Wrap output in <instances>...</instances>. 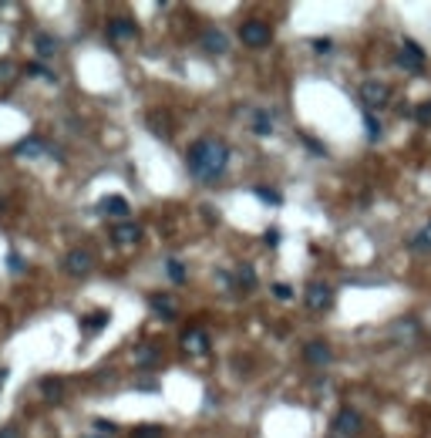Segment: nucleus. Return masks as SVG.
<instances>
[{"label": "nucleus", "instance_id": "32", "mask_svg": "<svg viewBox=\"0 0 431 438\" xmlns=\"http://www.w3.org/2000/svg\"><path fill=\"white\" fill-rule=\"evenodd\" d=\"M0 438H21L17 425H3V428H0Z\"/></svg>", "mask_w": 431, "mask_h": 438}, {"label": "nucleus", "instance_id": "17", "mask_svg": "<svg viewBox=\"0 0 431 438\" xmlns=\"http://www.w3.org/2000/svg\"><path fill=\"white\" fill-rule=\"evenodd\" d=\"M34 47H38V58H54L58 40L51 38V34H38V38H34Z\"/></svg>", "mask_w": 431, "mask_h": 438}, {"label": "nucleus", "instance_id": "3", "mask_svg": "<svg viewBox=\"0 0 431 438\" xmlns=\"http://www.w3.org/2000/svg\"><path fill=\"white\" fill-rule=\"evenodd\" d=\"M304 304H307V311H314V314L330 311V304H334V287H330V283H320V280H314V283L307 287V293H304Z\"/></svg>", "mask_w": 431, "mask_h": 438}, {"label": "nucleus", "instance_id": "5", "mask_svg": "<svg viewBox=\"0 0 431 438\" xmlns=\"http://www.w3.org/2000/svg\"><path fill=\"white\" fill-rule=\"evenodd\" d=\"M91 270H95V256L88 250H71L64 256V273L68 277H88Z\"/></svg>", "mask_w": 431, "mask_h": 438}, {"label": "nucleus", "instance_id": "20", "mask_svg": "<svg viewBox=\"0 0 431 438\" xmlns=\"http://www.w3.org/2000/svg\"><path fill=\"white\" fill-rule=\"evenodd\" d=\"M165 270H169V277L175 280V283H186V267H182V260H169Z\"/></svg>", "mask_w": 431, "mask_h": 438}, {"label": "nucleus", "instance_id": "9", "mask_svg": "<svg viewBox=\"0 0 431 438\" xmlns=\"http://www.w3.org/2000/svg\"><path fill=\"white\" fill-rule=\"evenodd\" d=\"M149 307H152V314L162 320H175L179 317V304H175V297H169V293H156V297H149Z\"/></svg>", "mask_w": 431, "mask_h": 438}, {"label": "nucleus", "instance_id": "4", "mask_svg": "<svg viewBox=\"0 0 431 438\" xmlns=\"http://www.w3.org/2000/svg\"><path fill=\"white\" fill-rule=\"evenodd\" d=\"M391 101V88L384 81H364L360 84V105L371 112V108H384Z\"/></svg>", "mask_w": 431, "mask_h": 438}, {"label": "nucleus", "instance_id": "25", "mask_svg": "<svg viewBox=\"0 0 431 438\" xmlns=\"http://www.w3.org/2000/svg\"><path fill=\"white\" fill-rule=\"evenodd\" d=\"M253 193H256V199H263V202H273V206H280V193H273V189H263V186H256Z\"/></svg>", "mask_w": 431, "mask_h": 438}, {"label": "nucleus", "instance_id": "2", "mask_svg": "<svg viewBox=\"0 0 431 438\" xmlns=\"http://www.w3.org/2000/svg\"><path fill=\"white\" fill-rule=\"evenodd\" d=\"M239 40H243L246 47H270L273 27H270L267 21H260V17H249V21L239 27Z\"/></svg>", "mask_w": 431, "mask_h": 438}, {"label": "nucleus", "instance_id": "30", "mask_svg": "<svg viewBox=\"0 0 431 438\" xmlns=\"http://www.w3.org/2000/svg\"><path fill=\"white\" fill-rule=\"evenodd\" d=\"M95 428H98L101 435H105V432H108V435H115V432H118L115 422H108V418H95Z\"/></svg>", "mask_w": 431, "mask_h": 438}, {"label": "nucleus", "instance_id": "19", "mask_svg": "<svg viewBox=\"0 0 431 438\" xmlns=\"http://www.w3.org/2000/svg\"><path fill=\"white\" fill-rule=\"evenodd\" d=\"M105 324H108V314H105V311H98V314H91L88 320H81V327H84V330H101Z\"/></svg>", "mask_w": 431, "mask_h": 438}, {"label": "nucleus", "instance_id": "24", "mask_svg": "<svg viewBox=\"0 0 431 438\" xmlns=\"http://www.w3.org/2000/svg\"><path fill=\"white\" fill-rule=\"evenodd\" d=\"M40 391H44L47 398H58V395H61V381H58V378H44V381H40Z\"/></svg>", "mask_w": 431, "mask_h": 438}, {"label": "nucleus", "instance_id": "28", "mask_svg": "<svg viewBox=\"0 0 431 438\" xmlns=\"http://www.w3.org/2000/svg\"><path fill=\"white\" fill-rule=\"evenodd\" d=\"M364 125H367V135H371V138H378V135H381V125H378V119H374L371 112L364 115Z\"/></svg>", "mask_w": 431, "mask_h": 438}, {"label": "nucleus", "instance_id": "35", "mask_svg": "<svg viewBox=\"0 0 431 438\" xmlns=\"http://www.w3.org/2000/svg\"><path fill=\"white\" fill-rule=\"evenodd\" d=\"M7 374H10V371H7V367H0V388H3V381H7Z\"/></svg>", "mask_w": 431, "mask_h": 438}, {"label": "nucleus", "instance_id": "6", "mask_svg": "<svg viewBox=\"0 0 431 438\" xmlns=\"http://www.w3.org/2000/svg\"><path fill=\"white\" fill-rule=\"evenodd\" d=\"M182 348H186V354H193V358H206L209 348H212V341H209V334H206L202 327H189V330L182 334Z\"/></svg>", "mask_w": 431, "mask_h": 438}, {"label": "nucleus", "instance_id": "27", "mask_svg": "<svg viewBox=\"0 0 431 438\" xmlns=\"http://www.w3.org/2000/svg\"><path fill=\"white\" fill-rule=\"evenodd\" d=\"M270 290H273V297H276V300H293V290H290L286 283H273Z\"/></svg>", "mask_w": 431, "mask_h": 438}, {"label": "nucleus", "instance_id": "15", "mask_svg": "<svg viewBox=\"0 0 431 438\" xmlns=\"http://www.w3.org/2000/svg\"><path fill=\"white\" fill-rule=\"evenodd\" d=\"M14 152L24 156V159H40V156H47V145H44L40 138H27V142H21Z\"/></svg>", "mask_w": 431, "mask_h": 438}, {"label": "nucleus", "instance_id": "13", "mask_svg": "<svg viewBox=\"0 0 431 438\" xmlns=\"http://www.w3.org/2000/svg\"><path fill=\"white\" fill-rule=\"evenodd\" d=\"M202 47H206L209 54H226V51H230V40H226L223 31H206V34H202Z\"/></svg>", "mask_w": 431, "mask_h": 438}, {"label": "nucleus", "instance_id": "8", "mask_svg": "<svg viewBox=\"0 0 431 438\" xmlns=\"http://www.w3.org/2000/svg\"><path fill=\"white\" fill-rule=\"evenodd\" d=\"M397 64H401L404 71H421V68H425V51H421V44L404 40L401 51H397Z\"/></svg>", "mask_w": 431, "mask_h": 438}, {"label": "nucleus", "instance_id": "10", "mask_svg": "<svg viewBox=\"0 0 431 438\" xmlns=\"http://www.w3.org/2000/svg\"><path fill=\"white\" fill-rule=\"evenodd\" d=\"M108 38L112 40H135L138 38V27H135V21H128V17H115V21H108Z\"/></svg>", "mask_w": 431, "mask_h": 438}, {"label": "nucleus", "instance_id": "29", "mask_svg": "<svg viewBox=\"0 0 431 438\" xmlns=\"http://www.w3.org/2000/svg\"><path fill=\"white\" fill-rule=\"evenodd\" d=\"M415 119L421 121V125H431V101H425V105H418V112H415Z\"/></svg>", "mask_w": 431, "mask_h": 438}, {"label": "nucleus", "instance_id": "1", "mask_svg": "<svg viewBox=\"0 0 431 438\" xmlns=\"http://www.w3.org/2000/svg\"><path fill=\"white\" fill-rule=\"evenodd\" d=\"M186 165H189V172L199 182H216L226 172V165H230V145L223 138H212V135L196 138L189 145V152H186Z\"/></svg>", "mask_w": 431, "mask_h": 438}, {"label": "nucleus", "instance_id": "31", "mask_svg": "<svg viewBox=\"0 0 431 438\" xmlns=\"http://www.w3.org/2000/svg\"><path fill=\"white\" fill-rule=\"evenodd\" d=\"M7 267H10V273H24V263H21V256H17V253H10V256H7Z\"/></svg>", "mask_w": 431, "mask_h": 438}, {"label": "nucleus", "instance_id": "33", "mask_svg": "<svg viewBox=\"0 0 431 438\" xmlns=\"http://www.w3.org/2000/svg\"><path fill=\"white\" fill-rule=\"evenodd\" d=\"M314 51H317V54H327V51H330V40H327V38L314 40Z\"/></svg>", "mask_w": 431, "mask_h": 438}, {"label": "nucleus", "instance_id": "16", "mask_svg": "<svg viewBox=\"0 0 431 438\" xmlns=\"http://www.w3.org/2000/svg\"><path fill=\"white\" fill-rule=\"evenodd\" d=\"M158 361V351L152 348V344H138L135 348V364H142V367H152Z\"/></svg>", "mask_w": 431, "mask_h": 438}, {"label": "nucleus", "instance_id": "7", "mask_svg": "<svg viewBox=\"0 0 431 438\" xmlns=\"http://www.w3.org/2000/svg\"><path fill=\"white\" fill-rule=\"evenodd\" d=\"M360 425H364V418L354 411V408H344V411H337V418H334V435L337 438H354L360 432Z\"/></svg>", "mask_w": 431, "mask_h": 438}, {"label": "nucleus", "instance_id": "12", "mask_svg": "<svg viewBox=\"0 0 431 438\" xmlns=\"http://www.w3.org/2000/svg\"><path fill=\"white\" fill-rule=\"evenodd\" d=\"M98 212H105V216H128V199L125 196H105V199L98 202Z\"/></svg>", "mask_w": 431, "mask_h": 438}, {"label": "nucleus", "instance_id": "11", "mask_svg": "<svg viewBox=\"0 0 431 438\" xmlns=\"http://www.w3.org/2000/svg\"><path fill=\"white\" fill-rule=\"evenodd\" d=\"M112 236H115L118 246H135V243L142 239V226H138V223H121V226L112 230Z\"/></svg>", "mask_w": 431, "mask_h": 438}, {"label": "nucleus", "instance_id": "14", "mask_svg": "<svg viewBox=\"0 0 431 438\" xmlns=\"http://www.w3.org/2000/svg\"><path fill=\"white\" fill-rule=\"evenodd\" d=\"M304 358L310 361V364H327V361H330V344H327V341H310V344L304 348Z\"/></svg>", "mask_w": 431, "mask_h": 438}, {"label": "nucleus", "instance_id": "23", "mask_svg": "<svg viewBox=\"0 0 431 438\" xmlns=\"http://www.w3.org/2000/svg\"><path fill=\"white\" fill-rule=\"evenodd\" d=\"M162 435H165L162 425H142V428H135V435L132 438H162Z\"/></svg>", "mask_w": 431, "mask_h": 438}, {"label": "nucleus", "instance_id": "21", "mask_svg": "<svg viewBox=\"0 0 431 438\" xmlns=\"http://www.w3.org/2000/svg\"><path fill=\"white\" fill-rule=\"evenodd\" d=\"M253 132H256V135H270V132H273V119H270L267 112H260V115H256V125H253Z\"/></svg>", "mask_w": 431, "mask_h": 438}, {"label": "nucleus", "instance_id": "18", "mask_svg": "<svg viewBox=\"0 0 431 438\" xmlns=\"http://www.w3.org/2000/svg\"><path fill=\"white\" fill-rule=\"evenodd\" d=\"M408 246H411V250H431V223L415 239H408Z\"/></svg>", "mask_w": 431, "mask_h": 438}, {"label": "nucleus", "instance_id": "34", "mask_svg": "<svg viewBox=\"0 0 431 438\" xmlns=\"http://www.w3.org/2000/svg\"><path fill=\"white\" fill-rule=\"evenodd\" d=\"M280 243V230H267V246H276Z\"/></svg>", "mask_w": 431, "mask_h": 438}, {"label": "nucleus", "instance_id": "22", "mask_svg": "<svg viewBox=\"0 0 431 438\" xmlns=\"http://www.w3.org/2000/svg\"><path fill=\"white\" fill-rule=\"evenodd\" d=\"M239 283H243L246 290H253V287H256V270H253L249 263H243V267H239Z\"/></svg>", "mask_w": 431, "mask_h": 438}, {"label": "nucleus", "instance_id": "26", "mask_svg": "<svg viewBox=\"0 0 431 438\" xmlns=\"http://www.w3.org/2000/svg\"><path fill=\"white\" fill-rule=\"evenodd\" d=\"M27 75H31V78H44V81H54V75H51V71H47V68H44V64H27Z\"/></svg>", "mask_w": 431, "mask_h": 438}]
</instances>
